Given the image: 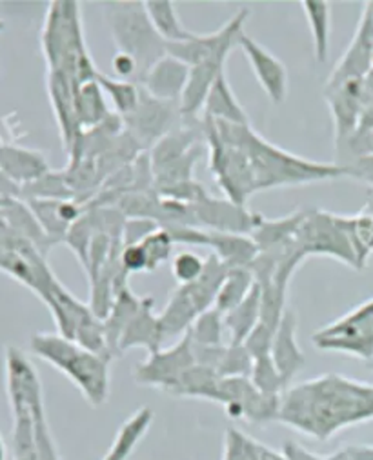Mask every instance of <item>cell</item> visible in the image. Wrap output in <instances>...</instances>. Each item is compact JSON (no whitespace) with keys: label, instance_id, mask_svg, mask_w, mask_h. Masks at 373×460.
Segmentation results:
<instances>
[{"label":"cell","instance_id":"obj_1","mask_svg":"<svg viewBox=\"0 0 373 460\" xmlns=\"http://www.w3.org/2000/svg\"><path fill=\"white\" fill-rule=\"evenodd\" d=\"M373 419V385L339 373H324L280 395L277 422L315 440Z\"/></svg>","mask_w":373,"mask_h":460},{"label":"cell","instance_id":"obj_2","mask_svg":"<svg viewBox=\"0 0 373 460\" xmlns=\"http://www.w3.org/2000/svg\"><path fill=\"white\" fill-rule=\"evenodd\" d=\"M209 120L213 122L222 142L234 144L244 151L257 191L280 186L323 182L346 175L344 166L312 163L291 155V153L270 144L266 138L257 135L252 126H237L213 119Z\"/></svg>","mask_w":373,"mask_h":460},{"label":"cell","instance_id":"obj_3","mask_svg":"<svg viewBox=\"0 0 373 460\" xmlns=\"http://www.w3.org/2000/svg\"><path fill=\"white\" fill-rule=\"evenodd\" d=\"M48 71H62L75 86L95 81L97 69L88 53L79 4L55 0L49 4L40 33Z\"/></svg>","mask_w":373,"mask_h":460},{"label":"cell","instance_id":"obj_4","mask_svg":"<svg viewBox=\"0 0 373 460\" xmlns=\"http://www.w3.org/2000/svg\"><path fill=\"white\" fill-rule=\"evenodd\" d=\"M30 351L66 375L88 404L93 408L106 404L111 358L93 353L58 333H35L30 341Z\"/></svg>","mask_w":373,"mask_h":460},{"label":"cell","instance_id":"obj_5","mask_svg":"<svg viewBox=\"0 0 373 460\" xmlns=\"http://www.w3.org/2000/svg\"><path fill=\"white\" fill-rule=\"evenodd\" d=\"M4 367L6 392L13 415V460H40L35 440V417L44 411L40 378L19 348L6 351Z\"/></svg>","mask_w":373,"mask_h":460},{"label":"cell","instance_id":"obj_6","mask_svg":"<svg viewBox=\"0 0 373 460\" xmlns=\"http://www.w3.org/2000/svg\"><path fill=\"white\" fill-rule=\"evenodd\" d=\"M102 8L117 53L129 55L137 62L138 84L147 69L168 55L166 42L149 21L144 3H106Z\"/></svg>","mask_w":373,"mask_h":460},{"label":"cell","instance_id":"obj_7","mask_svg":"<svg viewBox=\"0 0 373 460\" xmlns=\"http://www.w3.org/2000/svg\"><path fill=\"white\" fill-rule=\"evenodd\" d=\"M44 302L53 315L58 335L93 353L111 360L115 358L106 342L104 323L92 312L90 305L73 296L58 280L49 288Z\"/></svg>","mask_w":373,"mask_h":460},{"label":"cell","instance_id":"obj_8","mask_svg":"<svg viewBox=\"0 0 373 460\" xmlns=\"http://www.w3.org/2000/svg\"><path fill=\"white\" fill-rule=\"evenodd\" d=\"M215 402L222 404L234 420L266 424L277 420L280 395L262 394L250 376H226L218 380Z\"/></svg>","mask_w":373,"mask_h":460},{"label":"cell","instance_id":"obj_9","mask_svg":"<svg viewBox=\"0 0 373 460\" xmlns=\"http://www.w3.org/2000/svg\"><path fill=\"white\" fill-rule=\"evenodd\" d=\"M314 344L324 351L373 358V298L317 332Z\"/></svg>","mask_w":373,"mask_h":460},{"label":"cell","instance_id":"obj_10","mask_svg":"<svg viewBox=\"0 0 373 460\" xmlns=\"http://www.w3.org/2000/svg\"><path fill=\"white\" fill-rule=\"evenodd\" d=\"M248 10H239L234 19H230L218 31L199 35L186 42L166 44L168 55L179 58L186 66H200V64H218L224 66L228 53L234 46H237V39L241 31H244V22L248 19Z\"/></svg>","mask_w":373,"mask_h":460},{"label":"cell","instance_id":"obj_11","mask_svg":"<svg viewBox=\"0 0 373 460\" xmlns=\"http://www.w3.org/2000/svg\"><path fill=\"white\" fill-rule=\"evenodd\" d=\"M166 232L172 235L173 243H188L211 248V253H215L228 270L248 268L259 255V248L250 235L209 232V229L195 226H177L166 229Z\"/></svg>","mask_w":373,"mask_h":460},{"label":"cell","instance_id":"obj_12","mask_svg":"<svg viewBox=\"0 0 373 460\" xmlns=\"http://www.w3.org/2000/svg\"><path fill=\"white\" fill-rule=\"evenodd\" d=\"M193 366H197V360L190 332H186L175 346L147 355V358L135 369V382L142 386L161 388L168 394L175 382Z\"/></svg>","mask_w":373,"mask_h":460},{"label":"cell","instance_id":"obj_13","mask_svg":"<svg viewBox=\"0 0 373 460\" xmlns=\"http://www.w3.org/2000/svg\"><path fill=\"white\" fill-rule=\"evenodd\" d=\"M177 115H181V111L175 104L154 99L140 88V102L137 110L122 117V120L126 131L140 144L142 149H146L154 147L173 129Z\"/></svg>","mask_w":373,"mask_h":460},{"label":"cell","instance_id":"obj_14","mask_svg":"<svg viewBox=\"0 0 373 460\" xmlns=\"http://www.w3.org/2000/svg\"><path fill=\"white\" fill-rule=\"evenodd\" d=\"M191 211L197 227L234 235H252L262 220L261 215L250 213L244 206H237L228 199H213L209 195L191 204Z\"/></svg>","mask_w":373,"mask_h":460},{"label":"cell","instance_id":"obj_15","mask_svg":"<svg viewBox=\"0 0 373 460\" xmlns=\"http://www.w3.org/2000/svg\"><path fill=\"white\" fill-rule=\"evenodd\" d=\"M373 69V3L362 10L355 37L332 71L326 88L342 84L351 79H362Z\"/></svg>","mask_w":373,"mask_h":460},{"label":"cell","instance_id":"obj_16","mask_svg":"<svg viewBox=\"0 0 373 460\" xmlns=\"http://www.w3.org/2000/svg\"><path fill=\"white\" fill-rule=\"evenodd\" d=\"M48 93L53 106L55 119L58 122L64 149L69 153L77 147L83 138V131L77 120V108H75V93L77 86L62 71H48Z\"/></svg>","mask_w":373,"mask_h":460},{"label":"cell","instance_id":"obj_17","mask_svg":"<svg viewBox=\"0 0 373 460\" xmlns=\"http://www.w3.org/2000/svg\"><path fill=\"white\" fill-rule=\"evenodd\" d=\"M237 46L248 57L250 66L257 76L259 84L266 92L268 99L273 104L284 102L288 95V71L284 64L277 57H273L264 46L248 37L244 31H241Z\"/></svg>","mask_w":373,"mask_h":460},{"label":"cell","instance_id":"obj_18","mask_svg":"<svg viewBox=\"0 0 373 460\" xmlns=\"http://www.w3.org/2000/svg\"><path fill=\"white\" fill-rule=\"evenodd\" d=\"M28 208L39 222L49 244L66 241L71 226L81 220L86 213V206L79 200H55V199H33L28 200Z\"/></svg>","mask_w":373,"mask_h":460},{"label":"cell","instance_id":"obj_19","mask_svg":"<svg viewBox=\"0 0 373 460\" xmlns=\"http://www.w3.org/2000/svg\"><path fill=\"white\" fill-rule=\"evenodd\" d=\"M188 75L190 66L172 55H166L147 69L138 86L154 99L179 104L188 83Z\"/></svg>","mask_w":373,"mask_h":460},{"label":"cell","instance_id":"obj_20","mask_svg":"<svg viewBox=\"0 0 373 460\" xmlns=\"http://www.w3.org/2000/svg\"><path fill=\"white\" fill-rule=\"evenodd\" d=\"M271 358L277 367V373L280 376V382L284 386V392L291 386L293 378L297 373L301 371L306 364L305 353L301 351L297 344V317L293 312L286 310L277 332L273 335V344H271Z\"/></svg>","mask_w":373,"mask_h":460},{"label":"cell","instance_id":"obj_21","mask_svg":"<svg viewBox=\"0 0 373 460\" xmlns=\"http://www.w3.org/2000/svg\"><path fill=\"white\" fill-rule=\"evenodd\" d=\"M164 335L161 330L159 317L154 314V298L146 296L142 308L129 321L119 339V355L131 348H144L149 355L163 349Z\"/></svg>","mask_w":373,"mask_h":460},{"label":"cell","instance_id":"obj_22","mask_svg":"<svg viewBox=\"0 0 373 460\" xmlns=\"http://www.w3.org/2000/svg\"><path fill=\"white\" fill-rule=\"evenodd\" d=\"M200 119H213L237 126H250V119L243 106L239 104V101L235 99L224 71L217 76L213 88L209 90Z\"/></svg>","mask_w":373,"mask_h":460},{"label":"cell","instance_id":"obj_23","mask_svg":"<svg viewBox=\"0 0 373 460\" xmlns=\"http://www.w3.org/2000/svg\"><path fill=\"white\" fill-rule=\"evenodd\" d=\"M0 170L17 184H30L46 175L48 164L39 151L21 147H0Z\"/></svg>","mask_w":373,"mask_h":460},{"label":"cell","instance_id":"obj_24","mask_svg":"<svg viewBox=\"0 0 373 460\" xmlns=\"http://www.w3.org/2000/svg\"><path fill=\"white\" fill-rule=\"evenodd\" d=\"M199 315L200 314L197 310L193 298L190 296L186 286H179L172 293L166 308L159 315L164 341L170 337H177V335L182 337L193 326V323L197 321Z\"/></svg>","mask_w":373,"mask_h":460},{"label":"cell","instance_id":"obj_25","mask_svg":"<svg viewBox=\"0 0 373 460\" xmlns=\"http://www.w3.org/2000/svg\"><path fill=\"white\" fill-rule=\"evenodd\" d=\"M261 288L255 282L248 296L237 305V308L224 315V330L230 335V344H244V341L261 323Z\"/></svg>","mask_w":373,"mask_h":460},{"label":"cell","instance_id":"obj_26","mask_svg":"<svg viewBox=\"0 0 373 460\" xmlns=\"http://www.w3.org/2000/svg\"><path fill=\"white\" fill-rule=\"evenodd\" d=\"M333 217L355 252L359 270H362L373 253V200L355 217Z\"/></svg>","mask_w":373,"mask_h":460},{"label":"cell","instance_id":"obj_27","mask_svg":"<svg viewBox=\"0 0 373 460\" xmlns=\"http://www.w3.org/2000/svg\"><path fill=\"white\" fill-rule=\"evenodd\" d=\"M142 302H144V298L135 296L129 288H124L115 296V302L111 305L110 315L102 321L104 323L106 342H108V348H110L113 357H120L119 355V339H120L122 332L126 330V326L129 324V321L142 308Z\"/></svg>","mask_w":373,"mask_h":460},{"label":"cell","instance_id":"obj_28","mask_svg":"<svg viewBox=\"0 0 373 460\" xmlns=\"http://www.w3.org/2000/svg\"><path fill=\"white\" fill-rule=\"evenodd\" d=\"M154 422V411L149 408L137 410L119 429L111 447L102 460H128L135 451L140 438L147 433Z\"/></svg>","mask_w":373,"mask_h":460},{"label":"cell","instance_id":"obj_29","mask_svg":"<svg viewBox=\"0 0 373 460\" xmlns=\"http://www.w3.org/2000/svg\"><path fill=\"white\" fill-rule=\"evenodd\" d=\"M75 108H77V120L83 133L99 128L110 117L104 92L99 86L97 79L77 88V93H75Z\"/></svg>","mask_w":373,"mask_h":460},{"label":"cell","instance_id":"obj_30","mask_svg":"<svg viewBox=\"0 0 373 460\" xmlns=\"http://www.w3.org/2000/svg\"><path fill=\"white\" fill-rule=\"evenodd\" d=\"M144 10L149 21H152L155 31L163 37L166 44L186 42L195 37V33L186 30L179 21L173 3H168V0H147V3H144Z\"/></svg>","mask_w":373,"mask_h":460},{"label":"cell","instance_id":"obj_31","mask_svg":"<svg viewBox=\"0 0 373 460\" xmlns=\"http://www.w3.org/2000/svg\"><path fill=\"white\" fill-rule=\"evenodd\" d=\"M220 376L217 371L204 367V366H193L188 369L175 385L168 390L170 395L175 397H186V399H202L215 402L217 397V386Z\"/></svg>","mask_w":373,"mask_h":460},{"label":"cell","instance_id":"obj_32","mask_svg":"<svg viewBox=\"0 0 373 460\" xmlns=\"http://www.w3.org/2000/svg\"><path fill=\"white\" fill-rule=\"evenodd\" d=\"M253 284H255V279H253V273L248 268L230 270L226 279H224L220 289H218V295L215 298L213 308L222 315L230 314L248 296Z\"/></svg>","mask_w":373,"mask_h":460},{"label":"cell","instance_id":"obj_33","mask_svg":"<svg viewBox=\"0 0 373 460\" xmlns=\"http://www.w3.org/2000/svg\"><path fill=\"white\" fill-rule=\"evenodd\" d=\"M312 30L314 53L317 62L328 60V42H330V4L324 0H303L301 3Z\"/></svg>","mask_w":373,"mask_h":460},{"label":"cell","instance_id":"obj_34","mask_svg":"<svg viewBox=\"0 0 373 460\" xmlns=\"http://www.w3.org/2000/svg\"><path fill=\"white\" fill-rule=\"evenodd\" d=\"M97 83L102 88L104 93L110 95L113 101V106L117 110V115L126 117L133 113L140 102V86L133 81H120V79H111V76L99 73L97 71Z\"/></svg>","mask_w":373,"mask_h":460},{"label":"cell","instance_id":"obj_35","mask_svg":"<svg viewBox=\"0 0 373 460\" xmlns=\"http://www.w3.org/2000/svg\"><path fill=\"white\" fill-rule=\"evenodd\" d=\"M191 342L199 346H222L224 333V315L215 308L204 312L197 317L193 326L188 330Z\"/></svg>","mask_w":373,"mask_h":460},{"label":"cell","instance_id":"obj_36","mask_svg":"<svg viewBox=\"0 0 373 460\" xmlns=\"http://www.w3.org/2000/svg\"><path fill=\"white\" fill-rule=\"evenodd\" d=\"M138 244L146 252L147 271H155L157 266H161L163 262H166L170 259L172 248H173V239L166 232V229L159 227L154 234H149L146 239H142Z\"/></svg>","mask_w":373,"mask_h":460},{"label":"cell","instance_id":"obj_37","mask_svg":"<svg viewBox=\"0 0 373 460\" xmlns=\"http://www.w3.org/2000/svg\"><path fill=\"white\" fill-rule=\"evenodd\" d=\"M218 376L226 378V376H250L252 375V357L248 349L243 346H234L228 344L226 355H224L220 367H218Z\"/></svg>","mask_w":373,"mask_h":460},{"label":"cell","instance_id":"obj_38","mask_svg":"<svg viewBox=\"0 0 373 460\" xmlns=\"http://www.w3.org/2000/svg\"><path fill=\"white\" fill-rule=\"evenodd\" d=\"M204 264H206V261H202L199 255L184 252L173 259L172 273H173L175 280L179 282V286H188L200 279V275L204 271Z\"/></svg>","mask_w":373,"mask_h":460},{"label":"cell","instance_id":"obj_39","mask_svg":"<svg viewBox=\"0 0 373 460\" xmlns=\"http://www.w3.org/2000/svg\"><path fill=\"white\" fill-rule=\"evenodd\" d=\"M120 266L126 273L147 271V257H146L144 248L140 244H129V246L122 244Z\"/></svg>","mask_w":373,"mask_h":460},{"label":"cell","instance_id":"obj_40","mask_svg":"<svg viewBox=\"0 0 373 460\" xmlns=\"http://www.w3.org/2000/svg\"><path fill=\"white\" fill-rule=\"evenodd\" d=\"M111 64H113L117 79H120V81H129V79H133V83H137L138 67H137V62H135L129 55L117 53V55L113 57Z\"/></svg>","mask_w":373,"mask_h":460},{"label":"cell","instance_id":"obj_41","mask_svg":"<svg viewBox=\"0 0 373 460\" xmlns=\"http://www.w3.org/2000/svg\"><path fill=\"white\" fill-rule=\"evenodd\" d=\"M6 455H8V449H6L3 435H0V460H6Z\"/></svg>","mask_w":373,"mask_h":460},{"label":"cell","instance_id":"obj_42","mask_svg":"<svg viewBox=\"0 0 373 460\" xmlns=\"http://www.w3.org/2000/svg\"><path fill=\"white\" fill-rule=\"evenodd\" d=\"M4 30V21H0V31H3Z\"/></svg>","mask_w":373,"mask_h":460}]
</instances>
